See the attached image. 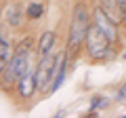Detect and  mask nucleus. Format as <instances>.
<instances>
[{"mask_svg": "<svg viewBox=\"0 0 126 118\" xmlns=\"http://www.w3.org/2000/svg\"><path fill=\"white\" fill-rule=\"evenodd\" d=\"M34 65V51H32V40L30 38H23L17 44V51H15L13 59L9 61L6 70L2 72V84L11 86L17 84V80L27 72V70Z\"/></svg>", "mask_w": 126, "mask_h": 118, "instance_id": "f257e3e1", "label": "nucleus"}, {"mask_svg": "<svg viewBox=\"0 0 126 118\" xmlns=\"http://www.w3.org/2000/svg\"><path fill=\"white\" fill-rule=\"evenodd\" d=\"M88 27H90V13H88L84 2H78L74 6L72 23H69V32H67V51L69 53H76L84 44Z\"/></svg>", "mask_w": 126, "mask_h": 118, "instance_id": "f03ea898", "label": "nucleus"}, {"mask_svg": "<svg viewBox=\"0 0 126 118\" xmlns=\"http://www.w3.org/2000/svg\"><path fill=\"white\" fill-rule=\"evenodd\" d=\"M84 46H86V53H88V57L93 59V61H103V59H107L109 53H111V40H109L94 23H90V27H88Z\"/></svg>", "mask_w": 126, "mask_h": 118, "instance_id": "7ed1b4c3", "label": "nucleus"}, {"mask_svg": "<svg viewBox=\"0 0 126 118\" xmlns=\"http://www.w3.org/2000/svg\"><path fill=\"white\" fill-rule=\"evenodd\" d=\"M93 23L99 27V30L109 38V40H111V44H116V42H118V23L113 21L107 13H105V9H103L101 4L93 11Z\"/></svg>", "mask_w": 126, "mask_h": 118, "instance_id": "20e7f679", "label": "nucleus"}, {"mask_svg": "<svg viewBox=\"0 0 126 118\" xmlns=\"http://www.w3.org/2000/svg\"><path fill=\"white\" fill-rule=\"evenodd\" d=\"M36 91H38L36 68L32 65V68H30V70H27V72L17 80V93H19V97H23V99H32Z\"/></svg>", "mask_w": 126, "mask_h": 118, "instance_id": "39448f33", "label": "nucleus"}, {"mask_svg": "<svg viewBox=\"0 0 126 118\" xmlns=\"http://www.w3.org/2000/svg\"><path fill=\"white\" fill-rule=\"evenodd\" d=\"M13 55H15V53H13L11 42L0 34V76H2V72L6 70V65H9V61L13 59Z\"/></svg>", "mask_w": 126, "mask_h": 118, "instance_id": "423d86ee", "label": "nucleus"}, {"mask_svg": "<svg viewBox=\"0 0 126 118\" xmlns=\"http://www.w3.org/2000/svg\"><path fill=\"white\" fill-rule=\"evenodd\" d=\"M99 2H101V6L105 9V13H107L116 23H122V21H124V13H122L118 0H99Z\"/></svg>", "mask_w": 126, "mask_h": 118, "instance_id": "0eeeda50", "label": "nucleus"}, {"mask_svg": "<svg viewBox=\"0 0 126 118\" xmlns=\"http://www.w3.org/2000/svg\"><path fill=\"white\" fill-rule=\"evenodd\" d=\"M55 38H57V34L53 32V30H46L44 34L40 36V40H38V55H44V53H53V46H55Z\"/></svg>", "mask_w": 126, "mask_h": 118, "instance_id": "6e6552de", "label": "nucleus"}, {"mask_svg": "<svg viewBox=\"0 0 126 118\" xmlns=\"http://www.w3.org/2000/svg\"><path fill=\"white\" fill-rule=\"evenodd\" d=\"M21 19H23V11L19 9V4L9 6V11H6V21H9V25L11 27H19L21 25Z\"/></svg>", "mask_w": 126, "mask_h": 118, "instance_id": "1a4fd4ad", "label": "nucleus"}, {"mask_svg": "<svg viewBox=\"0 0 126 118\" xmlns=\"http://www.w3.org/2000/svg\"><path fill=\"white\" fill-rule=\"evenodd\" d=\"M42 15H44V4L42 2H30L27 4V9H25V17L27 19H40Z\"/></svg>", "mask_w": 126, "mask_h": 118, "instance_id": "9d476101", "label": "nucleus"}, {"mask_svg": "<svg viewBox=\"0 0 126 118\" xmlns=\"http://www.w3.org/2000/svg\"><path fill=\"white\" fill-rule=\"evenodd\" d=\"M105 103H107V99H105L103 95H94L93 99H90V110H94V112H97V110L103 108Z\"/></svg>", "mask_w": 126, "mask_h": 118, "instance_id": "9b49d317", "label": "nucleus"}, {"mask_svg": "<svg viewBox=\"0 0 126 118\" xmlns=\"http://www.w3.org/2000/svg\"><path fill=\"white\" fill-rule=\"evenodd\" d=\"M116 99L118 101H126V80L120 84V89H118V93H116Z\"/></svg>", "mask_w": 126, "mask_h": 118, "instance_id": "f8f14e48", "label": "nucleus"}, {"mask_svg": "<svg viewBox=\"0 0 126 118\" xmlns=\"http://www.w3.org/2000/svg\"><path fill=\"white\" fill-rule=\"evenodd\" d=\"M118 4H120V9H122V13H124V9H126V0H118Z\"/></svg>", "mask_w": 126, "mask_h": 118, "instance_id": "ddd939ff", "label": "nucleus"}, {"mask_svg": "<svg viewBox=\"0 0 126 118\" xmlns=\"http://www.w3.org/2000/svg\"><path fill=\"white\" fill-rule=\"evenodd\" d=\"M124 25H126V9H124Z\"/></svg>", "mask_w": 126, "mask_h": 118, "instance_id": "4468645a", "label": "nucleus"}, {"mask_svg": "<svg viewBox=\"0 0 126 118\" xmlns=\"http://www.w3.org/2000/svg\"><path fill=\"white\" fill-rule=\"evenodd\" d=\"M124 59H126V55H124Z\"/></svg>", "mask_w": 126, "mask_h": 118, "instance_id": "2eb2a0df", "label": "nucleus"}]
</instances>
